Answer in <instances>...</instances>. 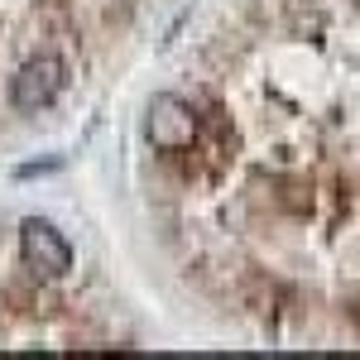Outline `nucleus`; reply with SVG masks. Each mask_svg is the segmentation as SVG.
<instances>
[{"label": "nucleus", "instance_id": "nucleus-2", "mask_svg": "<svg viewBox=\"0 0 360 360\" xmlns=\"http://www.w3.org/2000/svg\"><path fill=\"white\" fill-rule=\"evenodd\" d=\"M63 91H68V63L58 53H39L29 63H20V72L10 77V106L20 115H39L49 111Z\"/></svg>", "mask_w": 360, "mask_h": 360}, {"label": "nucleus", "instance_id": "nucleus-3", "mask_svg": "<svg viewBox=\"0 0 360 360\" xmlns=\"http://www.w3.org/2000/svg\"><path fill=\"white\" fill-rule=\"evenodd\" d=\"M144 139H149L159 154L188 149V144L197 139V111L183 101V96H173V91L149 96V106H144Z\"/></svg>", "mask_w": 360, "mask_h": 360}, {"label": "nucleus", "instance_id": "nucleus-1", "mask_svg": "<svg viewBox=\"0 0 360 360\" xmlns=\"http://www.w3.org/2000/svg\"><path fill=\"white\" fill-rule=\"evenodd\" d=\"M20 259H25L29 274H39V278H68L72 264H77L72 240L49 217H25L20 221Z\"/></svg>", "mask_w": 360, "mask_h": 360}, {"label": "nucleus", "instance_id": "nucleus-4", "mask_svg": "<svg viewBox=\"0 0 360 360\" xmlns=\"http://www.w3.org/2000/svg\"><path fill=\"white\" fill-rule=\"evenodd\" d=\"M63 159H44V164H20L15 168V178H39V173H58Z\"/></svg>", "mask_w": 360, "mask_h": 360}]
</instances>
